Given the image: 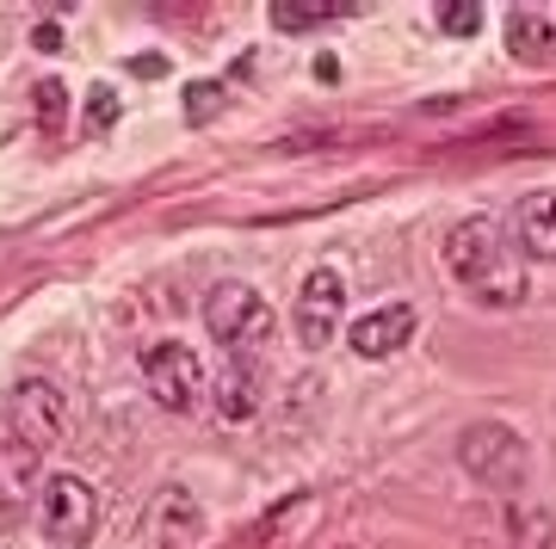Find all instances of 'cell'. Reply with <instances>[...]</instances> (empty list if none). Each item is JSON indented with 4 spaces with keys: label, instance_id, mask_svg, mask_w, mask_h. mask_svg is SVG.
Masks as SVG:
<instances>
[{
    "label": "cell",
    "instance_id": "obj_16",
    "mask_svg": "<svg viewBox=\"0 0 556 549\" xmlns=\"http://www.w3.org/2000/svg\"><path fill=\"white\" fill-rule=\"evenodd\" d=\"M433 25L445 31V38H470V31L482 25V7L477 0H445V7L433 13Z\"/></svg>",
    "mask_w": 556,
    "mask_h": 549
},
{
    "label": "cell",
    "instance_id": "obj_7",
    "mask_svg": "<svg viewBox=\"0 0 556 549\" xmlns=\"http://www.w3.org/2000/svg\"><path fill=\"white\" fill-rule=\"evenodd\" d=\"M142 383H149V395H155L161 408L186 413L192 401H199V390H204L199 353L179 346V340H149V346H142Z\"/></svg>",
    "mask_w": 556,
    "mask_h": 549
},
{
    "label": "cell",
    "instance_id": "obj_19",
    "mask_svg": "<svg viewBox=\"0 0 556 549\" xmlns=\"http://www.w3.org/2000/svg\"><path fill=\"white\" fill-rule=\"evenodd\" d=\"M87 112H93V124H112V118H118V93H112V87H93Z\"/></svg>",
    "mask_w": 556,
    "mask_h": 549
},
{
    "label": "cell",
    "instance_id": "obj_12",
    "mask_svg": "<svg viewBox=\"0 0 556 549\" xmlns=\"http://www.w3.org/2000/svg\"><path fill=\"white\" fill-rule=\"evenodd\" d=\"M204 531V512H199V500L186 488H167L155 500V549H179V544H192Z\"/></svg>",
    "mask_w": 556,
    "mask_h": 549
},
{
    "label": "cell",
    "instance_id": "obj_6",
    "mask_svg": "<svg viewBox=\"0 0 556 549\" xmlns=\"http://www.w3.org/2000/svg\"><path fill=\"white\" fill-rule=\"evenodd\" d=\"M340 328H346V278L321 266V272H309L298 284V303H291V334H298L303 353H321Z\"/></svg>",
    "mask_w": 556,
    "mask_h": 549
},
{
    "label": "cell",
    "instance_id": "obj_9",
    "mask_svg": "<svg viewBox=\"0 0 556 549\" xmlns=\"http://www.w3.org/2000/svg\"><path fill=\"white\" fill-rule=\"evenodd\" d=\"M514 247L519 259H551L556 266V192H532L514 204Z\"/></svg>",
    "mask_w": 556,
    "mask_h": 549
},
{
    "label": "cell",
    "instance_id": "obj_4",
    "mask_svg": "<svg viewBox=\"0 0 556 549\" xmlns=\"http://www.w3.org/2000/svg\"><path fill=\"white\" fill-rule=\"evenodd\" d=\"M204 328L223 353H254L273 340V303L254 284H217L204 296Z\"/></svg>",
    "mask_w": 556,
    "mask_h": 549
},
{
    "label": "cell",
    "instance_id": "obj_20",
    "mask_svg": "<svg viewBox=\"0 0 556 549\" xmlns=\"http://www.w3.org/2000/svg\"><path fill=\"white\" fill-rule=\"evenodd\" d=\"M38 50H62V31H56V25H38Z\"/></svg>",
    "mask_w": 556,
    "mask_h": 549
},
{
    "label": "cell",
    "instance_id": "obj_14",
    "mask_svg": "<svg viewBox=\"0 0 556 549\" xmlns=\"http://www.w3.org/2000/svg\"><path fill=\"white\" fill-rule=\"evenodd\" d=\"M346 7H334V0H278L273 7V25L278 31H316V25L340 20Z\"/></svg>",
    "mask_w": 556,
    "mask_h": 549
},
{
    "label": "cell",
    "instance_id": "obj_3",
    "mask_svg": "<svg viewBox=\"0 0 556 549\" xmlns=\"http://www.w3.org/2000/svg\"><path fill=\"white\" fill-rule=\"evenodd\" d=\"M0 426H7V438H20L25 451L43 457L68 432V395L56 383H43V376H25L20 390L0 401Z\"/></svg>",
    "mask_w": 556,
    "mask_h": 549
},
{
    "label": "cell",
    "instance_id": "obj_18",
    "mask_svg": "<svg viewBox=\"0 0 556 549\" xmlns=\"http://www.w3.org/2000/svg\"><path fill=\"white\" fill-rule=\"evenodd\" d=\"M217 105H223V93H217V87H211V80H199V87L186 93V112H192V124H204V118H211V112H217Z\"/></svg>",
    "mask_w": 556,
    "mask_h": 549
},
{
    "label": "cell",
    "instance_id": "obj_17",
    "mask_svg": "<svg viewBox=\"0 0 556 549\" xmlns=\"http://www.w3.org/2000/svg\"><path fill=\"white\" fill-rule=\"evenodd\" d=\"M62 105H68L62 80H38V124L43 130H62Z\"/></svg>",
    "mask_w": 556,
    "mask_h": 549
},
{
    "label": "cell",
    "instance_id": "obj_15",
    "mask_svg": "<svg viewBox=\"0 0 556 549\" xmlns=\"http://www.w3.org/2000/svg\"><path fill=\"white\" fill-rule=\"evenodd\" d=\"M514 537L519 549H556V519L538 507H514Z\"/></svg>",
    "mask_w": 556,
    "mask_h": 549
},
{
    "label": "cell",
    "instance_id": "obj_10",
    "mask_svg": "<svg viewBox=\"0 0 556 549\" xmlns=\"http://www.w3.org/2000/svg\"><path fill=\"white\" fill-rule=\"evenodd\" d=\"M507 50H514V62H532V68L556 62V20L544 7H514L507 13Z\"/></svg>",
    "mask_w": 556,
    "mask_h": 549
},
{
    "label": "cell",
    "instance_id": "obj_2",
    "mask_svg": "<svg viewBox=\"0 0 556 549\" xmlns=\"http://www.w3.org/2000/svg\"><path fill=\"white\" fill-rule=\"evenodd\" d=\"M457 463L477 475L482 488L519 494L526 488V470H532V451H526V438H519L514 426L477 420V426H464V438H457Z\"/></svg>",
    "mask_w": 556,
    "mask_h": 549
},
{
    "label": "cell",
    "instance_id": "obj_1",
    "mask_svg": "<svg viewBox=\"0 0 556 549\" xmlns=\"http://www.w3.org/2000/svg\"><path fill=\"white\" fill-rule=\"evenodd\" d=\"M445 272L489 309L526 303V259H519L514 235L501 222H489V216H464L445 235Z\"/></svg>",
    "mask_w": 556,
    "mask_h": 549
},
{
    "label": "cell",
    "instance_id": "obj_5",
    "mask_svg": "<svg viewBox=\"0 0 556 549\" xmlns=\"http://www.w3.org/2000/svg\"><path fill=\"white\" fill-rule=\"evenodd\" d=\"M38 525L56 549H80L100 537V494L80 475H50L38 488Z\"/></svg>",
    "mask_w": 556,
    "mask_h": 549
},
{
    "label": "cell",
    "instance_id": "obj_11",
    "mask_svg": "<svg viewBox=\"0 0 556 549\" xmlns=\"http://www.w3.org/2000/svg\"><path fill=\"white\" fill-rule=\"evenodd\" d=\"M260 401H266L260 371L248 365V358H229V365L217 371V413H223V420H254Z\"/></svg>",
    "mask_w": 556,
    "mask_h": 549
},
{
    "label": "cell",
    "instance_id": "obj_8",
    "mask_svg": "<svg viewBox=\"0 0 556 549\" xmlns=\"http://www.w3.org/2000/svg\"><path fill=\"white\" fill-rule=\"evenodd\" d=\"M408 340H415V309H408V303H383V309L358 315L346 346H353L358 358H390V353H402Z\"/></svg>",
    "mask_w": 556,
    "mask_h": 549
},
{
    "label": "cell",
    "instance_id": "obj_13",
    "mask_svg": "<svg viewBox=\"0 0 556 549\" xmlns=\"http://www.w3.org/2000/svg\"><path fill=\"white\" fill-rule=\"evenodd\" d=\"M38 488V451H25L20 438H0V500L25 507Z\"/></svg>",
    "mask_w": 556,
    "mask_h": 549
}]
</instances>
